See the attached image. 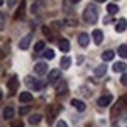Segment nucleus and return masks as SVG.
<instances>
[{"label": "nucleus", "instance_id": "obj_1", "mask_svg": "<svg viewBox=\"0 0 127 127\" xmlns=\"http://www.w3.org/2000/svg\"><path fill=\"white\" fill-rule=\"evenodd\" d=\"M97 16H99V11H97L96 5H88L83 11V19L86 24H96Z\"/></svg>", "mask_w": 127, "mask_h": 127}, {"label": "nucleus", "instance_id": "obj_2", "mask_svg": "<svg viewBox=\"0 0 127 127\" xmlns=\"http://www.w3.org/2000/svg\"><path fill=\"white\" fill-rule=\"evenodd\" d=\"M61 111V107L60 105H49L47 108H46V119H47V123L49 124H52L53 121H55V118L58 116V113Z\"/></svg>", "mask_w": 127, "mask_h": 127}, {"label": "nucleus", "instance_id": "obj_3", "mask_svg": "<svg viewBox=\"0 0 127 127\" xmlns=\"http://www.w3.org/2000/svg\"><path fill=\"white\" fill-rule=\"evenodd\" d=\"M25 85L30 88V90H35V91L41 90V88L44 86V83L41 80H36V79H33V77H27V79H25Z\"/></svg>", "mask_w": 127, "mask_h": 127}, {"label": "nucleus", "instance_id": "obj_4", "mask_svg": "<svg viewBox=\"0 0 127 127\" xmlns=\"http://www.w3.org/2000/svg\"><path fill=\"white\" fill-rule=\"evenodd\" d=\"M17 88H19V79H17V75H13L11 79L8 80V90L11 94H14V93L17 91Z\"/></svg>", "mask_w": 127, "mask_h": 127}, {"label": "nucleus", "instance_id": "obj_5", "mask_svg": "<svg viewBox=\"0 0 127 127\" xmlns=\"http://www.w3.org/2000/svg\"><path fill=\"white\" fill-rule=\"evenodd\" d=\"M111 100H113L111 94H104L102 97H99V99H97V105H99V107H108V105L111 104Z\"/></svg>", "mask_w": 127, "mask_h": 127}, {"label": "nucleus", "instance_id": "obj_6", "mask_svg": "<svg viewBox=\"0 0 127 127\" xmlns=\"http://www.w3.org/2000/svg\"><path fill=\"white\" fill-rule=\"evenodd\" d=\"M49 69V66L46 64V61H41V63H36V66H35V72L38 75H44L47 72Z\"/></svg>", "mask_w": 127, "mask_h": 127}, {"label": "nucleus", "instance_id": "obj_7", "mask_svg": "<svg viewBox=\"0 0 127 127\" xmlns=\"http://www.w3.org/2000/svg\"><path fill=\"white\" fill-rule=\"evenodd\" d=\"M30 42H32V33L21 39V42H19V49H22V50H27V49L30 47Z\"/></svg>", "mask_w": 127, "mask_h": 127}, {"label": "nucleus", "instance_id": "obj_8", "mask_svg": "<svg viewBox=\"0 0 127 127\" xmlns=\"http://www.w3.org/2000/svg\"><path fill=\"white\" fill-rule=\"evenodd\" d=\"M93 39H94L96 46H99V44L104 41V33H102V30H99V28H96L94 32H93Z\"/></svg>", "mask_w": 127, "mask_h": 127}, {"label": "nucleus", "instance_id": "obj_9", "mask_svg": "<svg viewBox=\"0 0 127 127\" xmlns=\"http://www.w3.org/2000/svg\"><path fill=\"white\" fill-rule=\"evenodd\" d=\"M60 75H61L60 69H52L50 72H49V77H47V80L50 82V83H53V82H57L58 79H60Z\"/></svg>", "mask_w": 127, "mask_h": 127}, {"label": "nucleus", "instance_id": "obj_10", "mask_svg": "<svg viewBox=\"0 0 127 127\" xmlns=\"http://www.w3.org/2000/svg\"><path fill=\"white\" fill-rule=\"evenodd\" d=\"M55 91H57V94H66V91H67V83L66 82H58V85L55 86Z\"/></svg>", "mask_w": 127, "mask_h": 127}, {"label": "nucleus", "instance_id": "obj_11", "mask_svg": "<svg viewBox=\"0 0 127 127\" xmlns=\"http://www.w3.org/2000/svg\"><path fill=\"white\" fill-rule=\"evenodd\" d=\"M24 16H25V3H21V6L17 8V11H16V14H14V19L16 21H21V19H24Z\"/></svg>", "mask_w": 127, "mask_h": 127}, {"label": "nucleus", "instance_id": "obj_12", "mask_svg": "<svg viewBox=\"0 0 127 127\" xmlns=\"http://www.w3.org/2000/svg\"><path fill=\"white\" fill-rule=\"evenodd\" d=\"M19 100L24 102V104H28V102H32L33 100V94H30L28 91H24L19 94Z\"/></svg>", "mask_w": 127, "mask_h": 127}, {"label": "nucleus", "instance_id": "obj_13", "mask_svg": "<svg viewBox=\"0 0 127 127\" xmlns=\"http://www.w3.org/2000/svg\"><path fill=\"white\" fill-rule=\"evenodd\" d=\"M58 49H60L61 52H69V49H71V44L67 39H60L58 41Z\"/></svg>", "mask_w": 127, "mask_h": 127}, {"label": "nucleus", "instance_id": "obj_14", "mask_svg": "<svg viewBox=\"0 0 127 127\" xmlns=\"http://www.w3.org/2000/svg\"><path fill=\"white\" fill-rule=\"evenodd\" d=\"M71 105L75 107L79 111H85V108H86L85 102H82V100H79V99H72V100H71Z\"/></svg>", "mask_w": 127, "mask_h": 127}, {"label": "nucleus", "instance_id": "obj_15", "mask_svg": "<svg viewBox=\"0 0 127 127\" xmlns=\"http://www.w3.org/2000/svg\"><path fill=\"white\" fill-rule=\"evenodd\" d=\"M79 44L82 47H86L88 44H90V36H88L86 33H80L79 35Z\"/></svg>", "mask_w": 127, "mask_h": 127}, {"label": "nucleus", "instance_id": "obj_16", "mask_svg": "<svg viewBox=\"0 0 127 127\" xmlns=\"http://www.w3.org/2000/svg\"><path fill=\"white\" fill-rule=\"evenodd\" d=\"M127 69V64L124 61H116L115 64H113V71L115 72H124Z\"/></svg>", "mask_w": 127, "mask_h": 127}, {"label": "nucleus", "instance_id": "obj_17", "mask_svg": "<svg viewBox=\"0 0 127 127\" xmlns=\"http://www.w3.org/2000/svg\"><path fill=\"white\" fill-rule=\"evenodd\" d=\"M123 110H124V108L118 104V102H116V105L113 107V108H111V119H116V118H118V115H119Z\"/></svg>", "mask_w": 127, "mask_h": 127}, {"label": "nucleus", "instance_id": "obj_18", "mask_svg": "<svg viewBox=\"0 0 127 127\" xmlns=\"http://www.w3.org/2000/svg\"><path fill=\"white\" fill-rule=\"evenodd\" d=\"M126 28H127V21H126V19H121V21H119L118 24H116L115 30L118 32V33H123V32L126 30Z\"/></svg>", "mask_w": 127, "mask_h": 127}, {"label": "nucleus", "instance_id": "obj_19", "mask_svg": "<svg viewBox=\"0 0 127 127\" xmlns=\"http://www.w3.org/2000/svg\"><path fill=\"white\" fill-rule=\"evenodd\" d=\"M105 72H107V66L105 64H100V66H97L96 69H94V75L96 77H104Z\"/></svg>", "mask_w": 127, "mask_h": 127}, {"label": "nucleus", "instance_id": "obj_20", "mask_svg": "<svg viewBox=\"0 0 127 127\" xmlns=\"http://www.w3.org/2000/svg\"><path fill=\"white\" fill-rule=\"evenodd\" d=\"M13 116H14L13 107H5V110H3V119H13Z\"/></svg>", "mask_w": 127, "mask_h": 127}, {"label": "nucleus", "instance_id": "obj_21", "mask_svg": "<svg viewBox=\"0 0 127 127\" xmlns=\"http://www.w3.org/2000/svg\"><path fill=\"white\" fill-rule=\"evenodd\" d=\"M118 11H119V6L116 3H108L107 5V13L108 14H116Z\"/></svg>", "mask_w": 127, "mask_h": 127}, {"label": "nucleus", "instance_id": "obj_22", "mask_svg": "<svg viewBox=\"0 0 127 127\" xmlns=\"http://www.w3.org/2000/svg\"><path fill=\"white\" fill-rule=\"evenodd\" d=\"M113 58H115V52L113 50H105L102 53V60L104 61H111Z\"/></svg>", "mask_w": 127, "mask_h": 127}, {"label": "nucleus", "instance_id": "obj_23", "mask_svg": "<svg viewBox=\"0 0 127 127\" xmlns=\"http://www.w3.org/2000/svg\"><path fill=\"white\" fill-rule=\"evenodd\" d=\"M71 63H72V60H71V57H63V60H61V69H69L71 67Z\"/></svg>", "mask_w": 127, "mask_h": 127}, {"label": "nucleus", "instance_id": "obj_24", "mask_svg": "<svg viewBox=\"0 0 127 127\" xmlns=\"http://www.w3.org/2000/svg\"><path fill=\"white\" fill-rule=\"evenodd\" d=\"M41 119H42V116L36 113V115H32V116H30L28 123H30L32 126H36V124H39V123H41Z\"/></svg>", "mask_w": 127, "mask_h": 127}, {"label": "nucleus", "instance_id": "obj_25", "mask_svg": "<svg viewBox=\"0 0 127 127\" xmlns=\"http://www.w3.org/2000/svg\"><path fill=\"white\" fill-rule=\"evenodd\" d=\"M118 53H119V57H121V58H127V46H126V44H123V46H119V49H118Z\"/></svg>", "mask_w": 127, "mask_h": 127}, {"label": "nucleus", "instance_id": "obj_26", "mask_svg": "<svg viewBox=\"0 0 127 127\" xmlns=\"http://www.w3.org/2000/svg\"><path fill=\"white\" fill-rule=\"evenodd\" d=\"M118 104L123 107V108H127V94H124V96H121V97H119Z\"/></svg>", "mask_w": 127, "mask_h": 127}, {"label": "nucleus", "instance_id": "obj_27", "mask_svg": "<svg viewBox=\"0 0 127 127\" xmlns=\"http://www.w3.org/2000/svg\"><path fill=\"white\" fill-rule=\"evenodd\" d=\"M44 47H46L44 41H38V42L35 44V52H41V50H44Z\"/></svg>", "mask_w": 127, "mask_h": 127}, {"label": "nucleus", "instance_id": "obj_28", "mask_svg": "<svg viewBox=\"0 0 127 127\" xmlns=\"http://www.w3.org/2000/svg\"><path fill=\"white\" fill-rule=\"evenodd\" d=\"M44 57H46V58H47V60H52V58H53V57H55V52H53V50H52V49H47V50H46V52H44Z\"/></svg>", "mask_w": 127, "mask_h": 127}, {"label": "nucleus", "instance_id": "obj_29", "mask_svg": "<svg viewBox=\"0 0 127 127\" xmlns=\"http://www.w3.org/2000/svg\"><path fill=\"white\" fill-rule=\"evenodd\" d=\"M28 113H30V107H22V108L19 110V115H21V116H25Z\"/></svg>", "mask_w": 127, "mask_h": 127}, {"label": "nucleus", "instance_id": "obj_30", "mask_svg": "<svg viewBox=\"0 0 127 127\" xmlns=\"http://www.w3.org/2000/svg\"><path fill=\"white\" fill-rule=\"evenodd\" d=\"M11 127H24V123H22L21 119H17V121H13Z\"/></svg>", "mask_w": 127, "mask_h": 127}, {"label": "nucleus", "instance_id": "obj_31", "mask_svg": "<svg viewBox=\"0 0 127 127\" xmlns=\"http://www.w3.org/2000/svg\"><path fill=\"white\" fill-rule=\"evenodd\" d=\"M42 33H44V35H46V36L49 38V39L52 38V35H50V30H49V27H42Z\"/></svg>", "mask_w": 127, "mask_h": 127}, {"label": "nucleus", "instance_id": "obj_32", "mask_svg": "<svg viewBox=\"0 0 127 127\" xmlns=\"http://www.w3.org/2000/svg\"><path fill=\"white\" fill-rule=\"evenodd\" d=\"M111 22H113V17H111V16H107L104 19V24H105V25H108V24H111Z\"/></svg>", "mask_w": 127, "mask_h": 127}, {"label": "nucleus", "instance_id": "obj_33", "mask_svg": "<svg viewBox=\"0 0 127 127\" xmlns=\"http://www.w3.org/2000/svg\"><path fill=\"white\" fill-rule=\"evenodd\" d=\"M121 83H123L124 86H127V74H124L123 77H121Z\"/></svg>", "mask_w": 127, "mask_h": 127}, {"label": "nucleus", "instance_id": "obj_34", "mask_svg": "<svg viewBox=\"0 0 127 127\" xmlns=\"http://www.w3.org/2000/svg\"><path fill=\"white\" fill-rule=\"evenodd\" d=\"M57 127H67V124L64 123V121H58V124H57Z\"/></svg>", "mask_w": 127, "mask_h": 127}, {"label": "nucleus", "instance_id": "obj_35", "mask_svg": "<svg viewBox=\"0 0 127 127\" xmlns=\"http://www.w3.org/2000/svg\"><path fill=\"white\" fill-rule=\"evenodd\" d=\"M64 24H66V25H75V22H74V21H66Z\"/></svg>", "mask_w": 127, "mask_h": 127}, {"label": "nucleus", "instance_id": "obj_36", "mask_svg": "<svg viewBox=\"0 0 127 127\" xmlns=\"http://www.w3.org/2000/svg\"><path fill=\"white\" fill-rule=\"evenodd\" d=\"M52 27H55V28H60V27H61V24H58V22H53V24H52Z\"/></svg>", "mask_w": 127, "mask_h": 127}, {"label": "nucleus", "instance_id": "obj_37", "mask_svg": "<svg viewBox=\"0 0 127 127\" xmlns=\"http://www.w3.org/2000/svg\"><path fill=\"white\" fill-rule=\"evenodd\" d=\"M3 24H5V14L2 13V28H3Z\"/></svg>", "mask_w": 127, "mask_h": 127}, {"label": "nucleus", "instance_id": "obj_38", "mask_svg": "<svg viewBox=\"0 0 127 127\" xmlns=\"http://www.w3.org/2000/svg\"><path fill=\"white\" fill-rule=\"evenodd\" d=\"M111 127H118V126H116V124H113V126H111Z\"/></svg>", "mask_w": 127, "mask_h": 127}]
</instances>
